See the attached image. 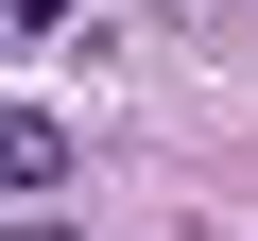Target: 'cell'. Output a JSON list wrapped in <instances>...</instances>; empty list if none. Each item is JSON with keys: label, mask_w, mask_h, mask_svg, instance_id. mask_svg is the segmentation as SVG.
<instances>
[{"label": "cell", "mask_w": 258, "mask_h": 241, "mask_svg": "<svg viewBox=\"0 0 258 241\" xmlns=\"http://www.w3.org/2000/svg\"><path fill=\"white\" fill-rule=\"evenodd\" d=\"M52 172H69V120L18 103V120H0V190H52Z\"/></svg>", "instance_id": "6da1fadb"}, {"label": "cell", "mask_w": 258, "mask_h": 241, "mask_svg": "<svg viewBox=\"0 0 258 241\" xmlns=\"http://www.w3.org/2000/svg\"><path fill=\"white\" fill-rule=\"evenodd\" d=\"M0 18H69V0H0Z\"/></svg>", "instance_id": "7a4b0ae2"}, {"label": "cell", "mask_w": 258, "mask_h": 241, "mask_svg": "<svg viewBox=\"0 0 258 241\" xmlns=\"http://www.w3.org/2000/svg\"><path fill=\"white\" fill-rule=\"evenodd\" d=\"M18 241H69V224H18Z\"/></svg>", "instance_id": "3957f363"}]
</instances>
